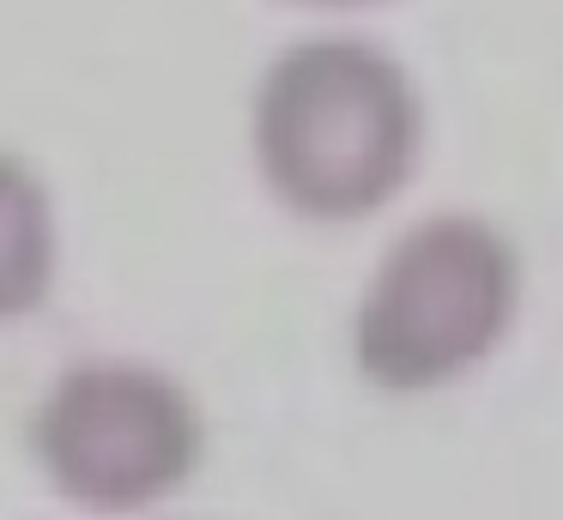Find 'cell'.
<instances>
[{
	"label": "cell",
	"mask_w": 563,
	"mask_h": 520,
	"mask_svg": "<svg viewBox=\"0 0 563 520\" xmlns=\"http://www.w3.org/2000/svg\"><path fill=\"white\" fill-rule=\"evenodd\" d=\"M249 133L273 200L316 224H352L412 181L424 103L388 48L303 36L261 73Z\"/></svg>",
	"instance_id": "obj_1"
},
{
	"label": "cell",
	"mask_w": 563,
	"mask_h": 520,
	"mask_svg": "<svg viewBox=\"0 0 563 520\" xmlns=\"http://www.w3.org/2000/svg\"><path fill=\"white\" fill-rule=\"evenodd\" d=\"M515 309V242L478 212H437L382 254L357 302L352 357L388 394H430L478 369L509 339Z\"/></svg>",
	"instance_id": "obj_2"
},
{
	"label": "cell",
	"mask_w": 563,
	"mask_h": 520,
	"mask_svg": "<svg viewBox=\"0 0 563 520\" xmlns=\"http://www.w3.org/2000/svg\"><path fill=\"white\" fill-rule=\"evenodd\" d=\"M200 406L176 375L128 357L62 369L31 418V454L67 502L91 515H140L200 466Z\"/></svg>",
	"instance_id": "obj_3"
},
{
	"label": "cell",
	"mask_w": 563,
	"mask_h": 520,
	"mask_svg": "<svg viewBox=\"0 0 563 520\" xmlns=\"http://www.w3.org/2000/svg\"><path fill=\"white\" fill-rule=\"evenodd\" d=\"M55 206L25 157L0 152V327L25 321L55 290Z\"/></svg>",
	"instance_id": "obj_4"
},
{
	"label": "cell",
	"mask_w": 563,
	"mask_h": 520,
	"mask_svg": "<svg viewBox=\"0 0 563 520\" xmlns=\"http://www.w3.org/2000/svg\"><path fill=\"white\" fill-rule=\"evenodd\" d=\"M303 7H369V0H303Z\"/></svg>",
	"instance_id": "obj_5"
}]
</instances>
